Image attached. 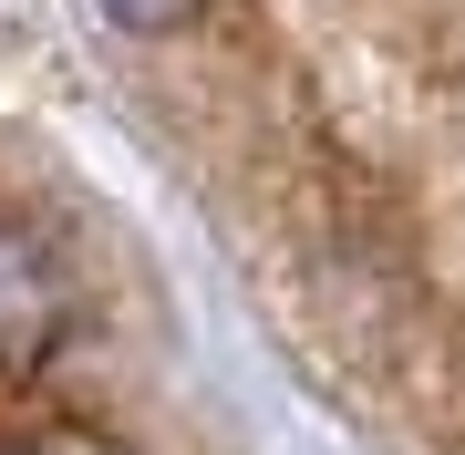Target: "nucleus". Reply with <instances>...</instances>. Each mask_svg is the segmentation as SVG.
Segmentation results:
<instances>
[{
  "label": "nucleus",
  "mask_w": 465,
  "mask_h": 455,
  "mask_svg": "<svg viewBox=\"0 0 465 455\" xmlns=\"http://www.w3.org/2000/svg\"><path fill=\"white\" fill-rule=\"evenodd\" d=\"M84 321V290H73V259L52 249L32 218L0 207V372H42Z\"/></svg>",
  "instance_id": "1"
},
{
  "label": "nucleus",
  "mask_w": 465,
  "mask_h": 455,
  "mask_svg": "<svg viewBox=\"0 0 465 455\" xmlns=\"http://www.w3.org/2000/svg\"><path fill=\"white\" fill-rule=\"evenodd\" d=\"M0 455H134V445L94 435V424H42V435H0Z\"/></svg>",
  "instance_id": "2"
},
{
  "label": "nucleus",
  "mask_w": 465,
  "mask_h": 455,
  "mask_svg": "<svg viewBox=\"0 0 465 455\" xmlns=\"http://www.w3.org/2000/svg\"><path fill=\"white\" fill-rule=\"evenodd\" d=\"M104 21H114V32H176V21H197L207 0H94Z\"/></svg>",
  "instance_id": "3"
}]
</instances>
